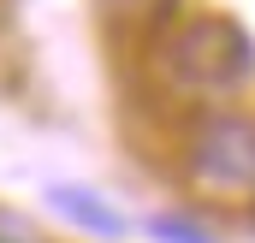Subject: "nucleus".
I'll list each match as a JSON object with an SVG mask.
<instances>
[{
  "mask_svg": "<svg viewBox=\"0 0 255 243\" xmlns=\"http://www.w3.org/2000/svg\"><path fill=\"white\" fill-rule=\"evenodd\" d=\"M48 202H54V214L71 220L77 232H89V238H125V214H113L101 196H89V190H77V184H60V190H48Z\"/></svg>",
  "mask_w": 255,
  "mask_h": 243,
  "instance_id": "obj_3",
  "label": "nucleus"
},
{
  "mask_svg": "<svg viewBox=\"0 0 255 243\" xmlns=\"http://www.w3.org/2000/svg\"><path fill=\"white\" fill-rule=\"evenodd\" d=\"M166 65H172V77L184 89L226 95V89H238L255 71V48L244 36V24H232V18H190V24L172 30Z\"/></svg>",
  "mask_w": 255,
  "mask_h": 243,
  "instance_id": "obj_1",
  "label": "nucleus"
},
{
  "mask_svg": "<svg viewBox=\"0 0 255 243\" xmlns=\"http://www.w3.org/2000/svg\"><path fill=\"white\" fill-rule=\"evenodd\" d=\"M148 232L160 243H214V232L208 226H196V220H184V214H154L148 220Z\"/></svg>",
  "mask_w": 255,
  "mask_h": 243,
  "instance_id": "obj_4",
  "label": "nucleus"
},
{
  "mask_svg": "<svg viewBox=\"0 0 255 243\" xmlns=\"http://www.w3.org/2000/svg\"><path fill=\"white\" fill-rule=\"evenodd\" d=\"M190 172L208 190H255V119L214 113L190 136Z\"/></svg>",
  "mask_w": 255,
  "mask_h": 243,
  "instance_id": "obj_2",
  "label": "nucleus"
}]
</instances>
